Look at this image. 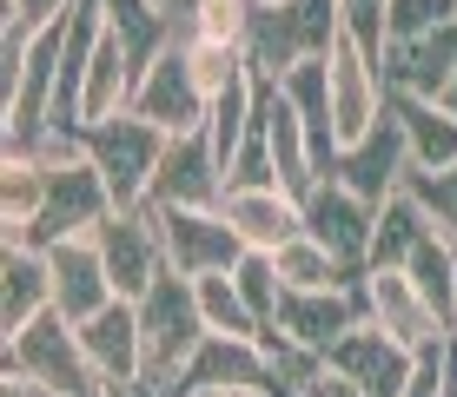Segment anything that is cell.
Segmentation results:
<instances>
[{"instance_id": "1", "label": "cell", "mask_w": 457, "mask_h": 397, "mask_svg": "<svg viewBox=\"0 0 457 397\" xmlns=\"http://www.w3.org/2000/svg\"><path fill=\"white\" fill-rule=\"evenodd\" d=\"M139 305V338H146V385L153 397H179V377L193 352L206 344V311H199V285L186 272H166L133 298Z\"/></svg>"}, {"instance_id": "2", "label": "cell", "mask_w": 457, "mask_h": 397, "mask_svg": "<svg viewBox=\"0 0 457 397\" xmlns=\"http://www.w3.org/2000/svg\"><path fill=\"white\" fill-rule=\"evenodd\" d=\"M0 371L27 377V385L54 391V397H100L106 377L93 371L87 344H80V325L60 311H46L40 325H27L21 338H7V358H0Z\"/></svg>"}, {"instance_id": "3", "label": "cell", "mask_w": 457, "mask_h": 397, "mask_svg": "<svg viewBox=\"0 0 457 397\" xmlns=\"http://www.w3.org/2000/svg\"><path fill=\"white\" fill-rule=\"evenodd\" d=\"M80 139H87V159L100 166L106 193H113V212L146 205L153 172H160V159H166V133H160V126L139 120L133 106H126V113L100 120V126H80Z\"/></svg>"}, {"instance_id": "4", "label": "cell", "mask_w": 457, "mask_h": 397, "mask_svg": "<svg viewBox=\"0 0 457 397\" xmlns=\"http://www.w3.org/2000/svg\"><path fill=\"white\" fill-rule=\"evenodd\" d=\"M345 13L338 0H286V7H259V21H252L245 34V60L259 79H278L286 67H298V60H319L332 54Z\"/></svg>"}, {"instance_id": "5", "label": "cell", "mask_w": 457, "mask_h": 397, "mask_svg": "<svg viewBox=\"0 0 457 397\" xmlns=\"http://www.w3.org/2000/svg\"><path fill=\"white\" fill-rule=\"evenodd\" d=\"M358 292H365V325H378L385 338H398L411 358L418 352H437V344L451 338L445 311L424 298V285L404 272V265H365Z\"/></svg>"}, {"instance_id": "6", "label": "cell", "mask_w": 457, "mask_h": 397, "mask_svg": "<svg viewBox=\"0 0 457 397\" xmlns=\"http://www.w3.org/2000/svg\"><path fill=\"white\" fill-rule=\"evenodd\" d=\"M206 93H199V79H193V60H186V27L172 34L160 54L139 67L133 79V113L139 120H153L166 139H179V133H206Z\"/></svg>"}, {"instance_id": "7", "label": "cell", "mask_w": 457, "mask_h": 397, "mask_svg": "<svg viewBox=\"0 0 457 397\" xmlns=\"http://www.w3.org/2000/svg\"><path fill=\"white\" fill-rule=\"evenodd\" d=\"M325 73H332V133L338 146H358L378 120L391 113V87H385V60L371 46H358L352 34L338 27L332 54H325Z\"/></svg>"}, {"instance_id": "8", "label": "cell", "mask_w": 457, "mask_h": 397, "mask_svg": "<svg viewBox=\"0 0 457 397\" xmlns=\"http://www.w3.org/2000/svg\"><path fill=\"white\" fill-rule=\"evenodd\" d=\"M160 212V238H166V265L186 278H206V272H232L245 259L239 232L226 226L219 205H153Z\"/></svg>"}, {"instance_id": "9", "label": "cell", "mask_w": 457, "mask_h": 397, "mask_svg": "<svg viewBox=\"0 0 457 397\" xmlns=\"http://www.w3.org/2000/svg\"><path fill=\"white\" fill-rule=\"evenodd\" d=\"M106 212H113V193H106L100 166L87 153L67 159V166H46V205H40L34 232H27V245H60L73 232H93Z\"/></svg>"}, {"instance_id": "10", "label": "cell", "mask_w": 457, "mask_h": 397, "mask_svg": "<svg viewBox=\"0 0 457 397\" xmlns=\"http://www.w3.org/2000/svg\"><path fill=\"white\" fill-rule=\"evenodd\" d=\"M93 238H100V252H106V272H113L120 298H139L166 272V238H160V212H153V205L106 212L100 226H93Z\"/></svg>"}, {"instance_id": "11", "label": "cell", "mask_w": 457, "mask_h": 397, "mask_svg": "<svg viewBox=\"0 0 457 397\" xmlns=\"http://www.w3.org/2000/svg\"><path fill=\"white\" fill-rule=\"evenodd\" d=\"M219 212H226V226L239 232V245L245 252H278L286 238L305 232V199L292 193V186H278V179H232L226 186V199H219Z\"/></svg>"}, {"instance_id": "12", "label": "cell", "mask_w": 457, "mask_h": 397, "mask_svg": "<svg viewBox=\"0 0 457 397\" xmlns=\"http://www.w3.org/2000/svg\"><path fill=\"white\" fill-rule=\"evenodd\" d=\"M305 232L325 238V245H332L352 272H365V265H371V232H378V205L358 199L345 179L325 172V179L305 193Z\"/></svg>"}, {"instance_id": "13", "label": "cell", "mask_w": 457, "mask_h": 397, "mask_svg": "<svg viewBox=\"0 0 457 397\" xmlns=\"http://www.w3.org/2000/svg\"><path fill=\"white\" fill-rule=\"evenodd\" d=\"M325 172H332V179H345L358 199L385 205V199L404 186V172H411V153H404V126H398V113H385L365 139H358V146H338Z\"/></svg>"}, {"instance_id": "14", "label": "cell", "mask_w": 457, "mask_h": 397, "mask_svg": "<svg viewBox=\"0 0 457 397\" xmlns=\"http://www.w3.org/2000/svg\"><path fill=\"white\" fill-rule=\"evenodd\" d=\"M325 364L345 371L365 397H404V385H411V371H418V358L404 352L398 338H385L378 325H352L332 352H325Z\"/></svg>"}, {"instance_id": "15", "label": "cell", "mask_w": 457, "mask_h": 397, "mask_svg": "<svg viewBox=\"0 0 457 397\" xmlns=\"http://www.w3.org/2000/svg\"><path fill=\"white\" fill-rule=\"evenodd\" d=\"M133 79H139L133 46H126V34L113 21H100V40H93L87 73H80V113H73V126H100V120L126 113V106H133Z\"/></svg>"}, {"instance_id": "16", "label": "cell", "mask_w": 457, "mask_h": 397, "mask_svg": "<svg viewBox=\"0 0 457 397\" xmlns=\"http://www.w3.org/2000/svg\"><path fill=\"white\" fill-rule=\"evenodd\" d=\"M46 259H54V311L60 318L80 325V318H93L106 298H120L113 272H106V252H100L93 232H73V238H60V245H46Z\"/></svg>"}, {"instance_id": "17", "label": "cell", "mask_w": 457, "mask_h": 397, "mask_svg": "<svg viewBox=\"0 0 457 397\" xmlns=\"http://www.w3.org/2000/svg\"><path fill=\"white\" fill-rule=\"evenodd\" d=\"M352 325H365V292L358 285H332V292H286V305H278V325L292 344H305V352H332Z\"/></svg>"}, {"instance_id": "18", "label": "cell", "mask_w": 457, "mask_h": 397, "mask_svg": "<svg viewBox=\"0 0 457 397\" xmlns=\"http://www.w3.org/2000/svg\"><path fill=\"white\" fill-rule=\"evenodd\" d=\"M226 186L232 179H226V166L212 159L206 133H179V139H166V159H160V172H153L146 205H219Z\"/></svg>"}, {"instance_id": "19", "label": "cell", "mask_w": 457, "mask_h": 397, "mask_svg": "<svg viewBox=\"0 0 457 397\" xmlns=\"http://www.w3.org/2000/svg\"><path fill=\"white\" fill-rule=\"evenodd\" d=\"M457 73V21L431 27V34H411V40H391L385 46V87L391 93H418V100H445Z\"/></svg>"}, {"instance_id": "20", "label": "cell", "mask_w": 457, "mask_h": 397, "mask_svg": "<svg viewBox=\"0 0 457 397\" xmlns=\"http://www.w3.org/2000/svg\"><path fill=\"white\" fill-rule=\"evenodd\" d=\"M80 344L93 358V371L106 377V385H133V377H146V338H139V305L133 298H106L93 318H80Z\"/></svg>"}, {"instance_id": "21", "label": "cell", "mask_w": 457, "mask_h": 397, "mask_svg": "<svg viewBox=\"0 0 457 397\" xmlns=\"http://www.w3.org/2000/svg\"><path fill=\"white\" fill-rule=\"evenodd\" d=\"M46 311H54V259H46V245H7L0 252V331L21 338Z\"/></svg>"}, {"instance_id": "22", "label": "cell", "mask_w": 457, "mask_h": 397, "mask_svg": "<svg viewBox=\"0 0 457 397\" xmlns=\"http://www.w3.org/2000/svg\"><path fill=\"white\" fill-rule=\"evenodd\" d=\"M186 385H226V391H278L272 358H265V338H226V331H206V344L193 352L179 391Z\"/></svg>"}, {"instance_id": "23", "label": "cell", "mask_w": 457, "mask_h": 397, "mask_svg": "<svg viewBox=\"0 0 457 397\" xmlns=\"http://www.w3.org/2000/svg\"><path fill=\"white\" fill-rule=\"evenodd\" d=\"M391 113H398V126H404V153H411V166H424V172L457 166V113L445 100L391 93Z\"/></svg>"}, {"instance_id": "24", "label": "cell", "mask_w": 457, "mask_h": 397, "mask_svg": "<svg viewBox=\"0 0 457 397\" xmlns=\"http://www.w3.org/2000/svg\"><path fill=\"white\" fill-rule=\"evenodd\" d=\"M40 205H46V166L34 153L7 146L0 153V232H7V245H27Z\"/></svg>"}, {"instance_id": "25", "label": "cell", "mask_w": 457, "mask_h": 397, "mask_svg": "<svg viewBox=\"0 0 457 397\" xmlns=\"http://www.w3.org/2000/svg\"><path fill=\"white\" fill-rule=\"evenodd\" d=\"M272 265H278V278H286V292H332V285H358V278H365V272H352V265H345L325 238H312V232L286 238V245L272 252Z\"/></svg>"}, {"instance_id": "26", "label": "cell", "mask_w": 457, "mask_h": 397, "mask_svg": "<svg viewBox=\"0 0 457 397\" xmlns=\"http://www.w3.org/2000/svg\"><path fill=\"white\" fill-rule=\"evenodd\" d=\"M252 120H259V73H245L239 87H226L206 106V146H212L219 166H226V179H232V166H239V153H245Z\"/></svg>"}, {"instance_id": "27", "label": "cell", "mask_w": 457, "mask_h": 397, "mask_svg": "<svg viewBox=\"0 0 457 397\" xmlns=\"http://www.w3.org/2000/svg\"><path fill=\"white\" fill-rule=\"evenodd\" d=\"M431 232V219H424V205L404 193H391L385 205H378V232H371V265H404L411 259V245Z\"/></svg>"}, {"instance_id": "28", "label": "cell", "mask_w": 457, "mask_h": 397, "mask_svg": "<svg viewBox=\"0 0 457 397\" xmlns=\"http://www.w3.org/2000/svg\"><path fill=\"white\" fill-rule=\"evenodd\" d=\"M193 285H199L206 331H226V338H265V325L252 318V305H245V292H239V278H232V272H206Z\"/></svg>"}, {"instance_id": "29", "label": "cell", "mask_w": 457, "mask_h": 397, "mask_svg": "<svg viewBox=\"0 0 457 397\" xmlns=\"http://www.w3.org/2000/svg\"><path fill=\"white\" fill-rule=\"evenodd\" d=\"M252 21H259V0H179V27L199 40H232L245 46Z\"/></svg>"}, {"instance_id": "30", "label": "cell", "mask_w": 457, "mask_h": 397, "mask_svg": "<svg viewBox=\"0 0 457 397\" xmlns=\"http://www.w3.org/2000/svg\"><path fill=\"white\" fill-rule=\"evenodd\" d=\"M186 60H193V79H199V93H206V100H219L226 87H239V79L252 73L245 46H232V40H199V34H186Z\"/></svg>"}, {"instance_id": "31", "label": "cell", "mask_w": 457, "mask_h": 397, "mask_svg": "<svg viewBox=\"0 0 457 397\" xmlns=\"http://www.w3.org/2000/svg\"><path fill=\"white\" fill-rule=\"evenodd\" d=\"M232 278H239V292H245L252 318H259V325L272 331V325H278V305H286V278H278L272 252H245V259L232 265Z\"/></svg>"}, {"instance_id": "32", "label": "cell", "mask_w": 457, "mask_h": 397, "mask_svg": "<svg viewBox=\"0 0 457 397\" xmlns=\"http://www.w3.org/2000/svg\"><path fill=\"white\" fill-rule=\"evenodd\" d=\"M404 193H411L424 205V219H431V226L457 245V166H445V172L411 166V172H404Z\"/></svg>"}, {"instance_id": "33", "label": "cell", "mask_w": 457, "mask_h": 397, "mask_svg": "<svg viewBox=\"0 0 457 397\" xmlns=\"http://www.w3.org/2000/svg\"><path fill=\"white\" fill-rule=\"evenodd\" d=\"M445 21H457V0H391V13H385L391 40L431 34V27H445Z\"/></svg>"}, {"instance_id": "34", "label": "cell", "mask_w": 457, "mask_h": 397, "mask_svg": "<svg viewBox=\"0 0 457 397\" xmlns=\"http://www.w3.org/2000/svg\"><path fill=\"white\" fill-rule=\"evenodd\" d=\"M338 13H345V34H352L358 46H371V54L385 60V46H391V27H385L391 0H338Z\"/></svg>"}, {"instance_id": "35", "label": "cell", "mask_w": 457, "mask_h": 397, "mask_svg": "<svg viewBox=\"0 0 457 397\" xmlns=\"http://www.w3.org/2000/svg\"><path fill=\"white\" fill-rule=\"evenodd\" d=\"M80 0H7V21L0 27H21V34H40V27H54L60 13H73Z\"/></svg>"}, {"instance_id": "36", "label": "cell", "mask_w": 457, "mask_h": 397, "mask_svg": "<svg viewBox=\"0 0 457 397\" xmlns=\"http://www.w3.org/2000/svg\"><path fill=\"white\" fill-rule=\"evenodd\" d=\"M298 397H365V391H358V385H352L345 371H332V364H319V377H312V385L298 391Z\"/></svg>"}, {"instance_id": "37", "label": "cell", "mask_w": 457, "mask_h": 397, "mask_svg": "<svg viewBox=\"0 0 457 397\" xmlns=\"http://www.w3.org/2000/svg\"><path fill=\"white\" fill-rule=\"evenodd\" d=\"M179 397H239V391H226V385H186Z\"/></svg>"}, {"instance_id": "38", "label": "cell", "mask_w": 457, "mask_h": 397, "mask_svg": "<svg viewBox=\"0 0 457 397\" xmlns=\"http://www.w3.org/2000/svg\"><path fill=\"white\" fill-rule=\"evenodd\" d=\"M445 106H451V113H457V73H451V87H445Z\"/></svg>"}, {"instance_id": "39", "label": "cell", "mask_w": 457, "mask_h": 397, "mask_svg": "<svg viewBox=\"0 0 457 397\" xmlns=\"http://www.w3.org/2000/svg\"><path fill=\"white\" fill-rule=\"evenodd\" d=\"M259 7H286V0H259Z\"/></svg>"}, {"instance_id": "40", "label": "cell", "mask_w": 457, "mask_h": 397, "mask_svg": "<svg viewBox=\"0 0 457 397\" xmlns=\"http://www.w3.org/2000/svg\"><path fill=\"white\" fill-rule=\"evenodd\" d=\"M451 331H457V305H451Z\"/></svg>"}]
</instances>
